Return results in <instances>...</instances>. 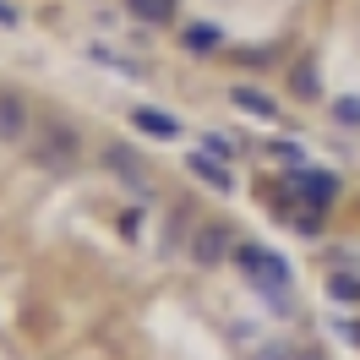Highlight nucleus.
I'll list each match as a JSON object with an SVG mask.
<instances>
[{
    "label": "nucleus",
    "instance_id": "f257e3e1",
    "mask_svg": "<svg viewBox=\"0 0 360 360\" xmlns=\"http://www.w3.org/2000/svg\"><path fill=\"white\" fill-rule=\"evenodd\" d=\"M235 262H240V273H246L257 290L268 295L273 311H290V262L284 257H273L268 246L246 240V246H235Z\"/></svg>",
    "mask_w": 360,
    "mask_h": 360
},
{
    "label": "nucleus",
    "instance_id": "f03ea898",
    "mask_svg": "<svg viewBox=\"0 0 360 360\" xmlns=\"http://www.w3.org/2000/svg\"><path fill=\"white\" fill-rule=\"evenodd\" d=\"M77 153H82V148H77V136H71L66 126H49V131L33 142V158H39L44 169H55V175L77 169Z\"/></svg>",
    "mask_w": 360,
    "mask_h": 360
},
{
    "label": "nucleus",
    "instance_id": "7ed1b4c3",
    "mask_svg": "<svg viewBox=\"0 0 360 360\" xmlns=\"http://www.w3.org/2000/svg\"><path fill=\"white\" fill-rule=\"evenodd\" d=\"M104 164L115 169V180H120V186H131L136 197H148V186H153V180H148V164H142L126 142H110V148H104Z\"/></svg>",
    "mask_w": 360,
    "mask_h": 360
},
{
    "label": "nucleus",
    "instance_id": "20e7f679",
    "mask_svg": "<svg viewBox=\"0 0 360 360\" xmlns=\"http://www.w3.org/2000/svg\"><path fill=\"white\" fill-rule=\"evenodd\" d=\"M290 186H295V191H300L311 207H328V202L338 197V180L328 175V169H311V164H295V169H290Z\"/></svg>",
    "mask_w": 360,
    "mask_h": 360
},
{
    "label": "nucleus",
    "instance_id": "39448f33",
    "mask_svg": "<svg viewBox=\"0 0 360 360\" xmlns=\"http://www.w3.org/2000/svg\"><path fill=\"white\" fill-rule=\"evenodd\" d=\"M191 175H197V180H207L213 191H235V175H229V158L207 153V148H197V153H191Z\"/></svg>",
    "mask_w": 360,
    "mask_h": 360
},
{
    "label": "nucleus",
    "instance_id": "423d86ee",
    "mask_svg": "<svg viewBox=\"0 0 360 360\" xmlns=\"http://www.w3.org/2000/svg\"><path fill=\"white\" fill-rule=\"evenodd\" d=\"M131 120H136V126H142L148 136H158V142H175V136H180V120H175L169 110H153V104L131 110Z\"/></svg>",
    "mask_w": 360,
    "mask_h": 360
},
{
    "label": "nucleus",
    "instance_id": "0eeeda50",
    "mask_svg": "<svg viewBox=\"0 0 360 360\" xmlns=\"http://www.w3.org/2000/svg\"><path fill=\"white\" fill-rule=\"evenodd\" d=\"M229 251V235L219 224H207L202 235H197V240H191V257H197V262H202V268H213V262H219V257H224Z\"/></svg>",
    "mask_w": 360,
    "mask_h": 360
},
{
    "label": "nucleus",
    "instance_id": "6e6552de",
    "mask_svg": "<svg viewBox=\"0 0 360 360\" xmlns=\"http://www.w3.org/2000/svg\"><path fill=\"white\" fill-rule=\"evenodd\" d=\"M229 104L246 110V115H257V120H278V104H273L262 88H235V93H229Z\"/></svg>",
    "mask_w": 360,
    "mask_h": 360
},
{
    "label": "nucleus",
    "instance_id": "1a4fd4ad",
    "mask_svg": "<svg viewBox=\"0 0 360 360\" xmlns=\"http://www.w3.org/2000/svg\"><path fill=\"white\" fill-rule=\"evenodd\" d=\"M22 131H27V110H22V98L0 93V142H17Z\"/></svg>",
    "mask_w": 360,
    "mask_h": 360
},
{
    "label": "nucleus",
    "instance_id": "9d476101",
    "mask_svg": "<svg viewBox=\"0 0 360 360\" xmlns=\"http://www.w3.org/2000/svg\"><path fill=\"white\" fill-rule=\"evenodd\" d=\"M126 6H131L136 22H148V27H158V22L175 17V0H126Z\"/></svg>",
    "mask_w": 360,
    "mask_h": 360
},
{
    "label": "nucleus",
    "instance_id": "9b49d317",
    "mask_svg": "<svg viewBox=\"0 0 360 360\" xmlns=\"http://www.w3.org/2000/svg\"><path fill=\"white\" fill-rule=\"evenodd\" d=\"M219 39H224V33H219L213 22H191V27H186V49H191V55H213Z\"/></svg>",
    "mask_w": 360,
    "mask_h": 360
},
{
    "label": "nucleus",
    "instance_id": "f8f14e48",
    "mask_svg": "<svg viewBox=\"0 0 360 360\" xmlns=\"http://www.w3.org/2000/svg\"><path fill=\"white\" fill-rule=\"evenodd\" d=\"M328 295H333L338 306H355L360 300V278L355 273H328Z\"/></svg>",
    "mask_w": 360,
    "mask_h": 360
},
{
    "label": "nucleus",
    "instance_id": "ddd939ff",
    "mask_svg": "<svg viewBox=\"0 0 360 360\" xmlns=\"http://www.w3.org/2000/svg\"><path fill=\"white\" fill-rule=\"evenodd\" d=\"M93 60H104V66H115V71H126V77H142V66H136L131 55H115L110 44H93Z\"/></svg>",
    "mask_w": 360,
    "mask_h": 360
},
{
    "label": "nucleus",
    "instance_id": "4468645a",
    "mask_svg": "<svg viewBox=\"0 0 360 360\" xmlns=\"http://www.w3.org/2000/svg\"><path fill=\"white\" fill-rule=\"evenodd\" d=\"M333 115L344 126H360V98H333Z\"/></svg>",
    "mask_w": 360,
    "mask_h": 360
},
{
    "label": "nucleus",
    "instance_id": "2eb2a0df",
    "mask_svg": "<svg viewBox=\"0 0 360 360\" xmlns=\"http://www.w3.org/2000/svg\"><path fill=\"white\" fill-rule=\"evenodd\" d=\"M295 93H300V98H316V71H311V66L295 71Z\"/></svg>",
    "mask_w": 360,
    "mask_h": 360
},
{
    "label": "nucleus",
    "instance_id": "dca6fc26",
    "mask_svg": "<svg viewBox=\"0 0 360 360\" xmlns=\"http://www.w3.org/2000/svg\"><path fill=\"white\" fill-rule=\"evenodd\" d=\"M202 148H207V153H219V158H229V153H235V148H229V142H224V136H207V142H202Z\"/></svg>",
    "mask_w": 360,
    "mask_h": 360
},
{
    "label": "nucleus",
    "instance_id": "f3484780",
    "mask_svg": "<svg viewBox=\"0 0 360 360\" xmlns=\"http://www.w3.org/2000/svg\"><path fill=\"white\" fill-rule=\"evenodd\" d=\"M22 22V17H17V6H6V0H0V27H17Z\"/></svg>",
    "mask_w": 360,
    "mask_h": 360
},
{
    "label": "nucleus",
    "instance_id": "a211bd4d",
    "mask_svg": "<svg viewBox=\"0 0 360 360\" xmlns=\"http://www.w3.org/2000/svg\"><path fill=\"white\" fill-rule=\"evenodd\" d=\"M257 360H290V355H284V349L273 344V349H262V355H257Z\"/></svg>",
    "mask_w": 360,
    "mask_h": 360
}]
</instances>
